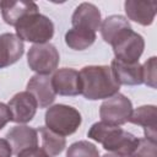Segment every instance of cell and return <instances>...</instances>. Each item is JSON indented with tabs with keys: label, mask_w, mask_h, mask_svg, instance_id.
I'll return each mask as SVG.
<instances>
[{
	"label": "cell",
	"mask_w": 157,
	"mask_h": 157,
	"mask_svg": "<svg viewBox=\"0 0 157 157\" xmlns=\"http://www.w3.org/2000/svg\"><path fill=\"white\" fill-rule=\"evenodd\" d=\"M17 157H49V156L43 148H39L38 146H36V147H31L21 151L17 155Z\"/></svg>",
	"instance_id": "24"
},
{
	"label": "cell",
	"mask_w": 157,
	"mask_h": 157,
	"mask_svg": "<svg viewBox=\"0 0 157 157\" xmlns=\"http://www.w3.org/2000/svg\"><path fill=\"white\" fill-rule=\"evenodd\" d=\"M37 131L40 135L42 148L47 152V155L49 157L58 156L59 153L63 152V150L66 146V140L64 136L55 134L54 131H52L47 126H40Z\"/></svg>",
	"instance_id": "19"
},
{
	"label": "cell",
	"mask_w": 157,
	"mask_h": 157,
	"mask_svg": "<svg viewBox=\"0 0 157 157\" xmlns=\"http://www.w3.org/2000/svg\"><path fill=\"white\" fill-rule=\"evenodd\" d=\"M112 72L119 85L136 86L144 83L142 77V65L136 63H124L120 60H112L110 64Z\"/></svg>",
	"instance_id": "15"
},
{
	"label": "cell",
	"mask_w": 157,
	"mask_h": 157,
	"mask_svg": "<svg viewBox=\"0 0 157 157\" xmlns=\"http://www.w3.org/2000/svg\"><path fill=\"white\" fill-rule=\"evenodd\" d=\"M130 27L131 26H130L129 21L124 16L112 15V16H108L101 23L99 29H101V34H102V38L104 39V42L109 44L117 34H119L125 28H130Z\"/></svg>",
	"instance_id": "20"
},
{
	"label": "cell",
	"mask_w": 157,
	"mask_h": 157,
	"mask_svg": "<svg viewBox=\"0 0 157 157\" xmlns=\"http://www.w3.org/2000/svg\"><path fill=\"white\" fill-rule=\"evenodd\" d=\"M130 157H157V145L156 141L148 139H140L136 150Z\"/></svg>",
	"instance_id": "22"
},
{
	"label": "cell",
	"mask_w": 157,
	"mask_h": 157,
	"mask_svg": "<svg viewBox=\"0 0 157 157\" xmlns=\"http://www.w3.org/2000/svg\"><path fill=\"white\" fill-rule=\"evenodd\" d=\"M25 53L23 42L13 33L0 34V69L17 63Z\"/></svg>",
	"instance_id": "13"
},
{
	"label": "cell",
	"mask_w": 157,
	"mask_h": 157,
	"mask_svg": "<svg viewBox=\"0 0 157 157\" xmlns=\"http://www.w3.org/2000/svg\"><path fill=\"white\" fill-rule=\"evenodd\" d=\"M27 92H29L37 101L39 108H47L55 101V92L52 86V77L49 75H34L27 83Z\"/></svg>",
	"instance_id": "11"
},
{
	"label": "cell",
	"mask_w": 157,
	"mask_h": 157,
	"mask_svg": "<svg viewBox=\"0 0 157 157\" xmlns=\"http://www.w3.org/2000/svg\"><path fill=\"white\" fill-rule=\"evenodd\" d=\"M7 107L11 112V121L25 124L33 119L38 104L36 98L27 91L16 93L9 102Z\"/></svg>",
	"instance_id": "8"
},
{
	"label": "cell",
	"mask_w": 157,
	"mask_h": 157,
	"mask_svg": "<svg viewBox=\"0 0 157 157\" xmlns=\"http://www.w3.org/2000/svg\"><path fill=\"white\" fill-rule=\"evenodd\" d=\"M87 136L99 142L104 150L112 153H118L129 157L136 150L140 141L139 137H136L131 132L125 131L119 125L108 124L105 121L94 123L90 128Z\"/></svg>",
	"instance_id": "2"
},
{
	"label": "cell",
	"mask_w": 157,
	"mask_h": 157,
	"mask_svg": "<svg viewBox=\"0 0 157 157\" xmlns=\"http://www.w3.org/2000/svg\"><path fill=\"white\" fill-rule=\"evenodd\" d=\"M130 123L144 128L145 139L156 141L157 137V108L155 105H141L131 113Z\"/></svg>",
	"instance_id": "17"
},
{
	"label": "cell",
	"mask_w": 157,
	"mask_h": 157,
	"mask_svg": "<svg viewBox=\"0 0 157 157\" xmlns=\"http://www.w3.org/2000/svg\"><path fill=\"white\" fill-rule=\"evenodd\" d=\"M52 86L55 94H60V96L81 94L78 71L71 67H61L56 70L52 77Z\"/></svg>",
	"instance_id": "9"
},
{
	"label": "cell",
	"mask_w": 157,
	"mask_h": 157,
	"mask_svg": "<svg viewBox=\"0 0 157 157\" xmlns=\"http://www.w3.org/2000/svg\"><path fill=\"white\" fill-rule=\"evenodd\" d=\"M142 77L144 83L156 88V56H151L142 65Z\"/></svg>",
	"instance_id": "23"
},
{
	"label": "cell",
	"mask_w": 157,
	"mask_h": 157,
	"mask_svg": "<svg viewBox=\"0 0 157 157\" xmlns=\"http://www.w3.org/2000/svg\"><path fill=\"white\" fill-rule=\"evenodd\" d=\"M48 129L60 136H69L74 134L82 123L80 112L66 104H55L48 108L44 115Z\"/></svg>",
	"instance_id": "4"
},
{
	"label": "cell",
	"mask_w": 157,
	"mask_h": 157,
	"mask_svg": "<svg viewBox=\"0 0 157 157\" xmlns=\"http://www.w3.org/2000/svg\"><path fill=\"white\" fill-rule=\"evenodd\" d=\"M102 157H129V156H123V155H118V153H105Z\"/></svg>",
	"instance_id": "27"
},
{
	"label": "cell",
	"mask_w": 157,
	"mask_h": 157,
	"mask_svg": "<svg viewBox=\"0 0 157 157\" xmlns=\"http://www.w3.org/2000/svg\"><path fill=\"white\" fill-rule=\"evenodd\" d=\"M81 94L90 101L107 99L119 93L120 85L117 82L110 66L88 65L78 72Z\"/></svg>",
	"instance_id": "1"
},
{
	"label": "cell",
	"mask_w": 157,
	"mask_h": 157,
	"mask_svg": "<svg viewBox=\"0 0 157 157\" xmlns=\"http://www.w3.org/2000/svg\"><path fill=\"white\" fill-rule=\"evenodd\" d=\"M113 47V52L117 60L124 63H136L145 49L144 37L132 31V28H125L117 34L109 43Z\"/></svg>",
	"instance_id": "5"
},
{
	"label": "cell",
	"mask_w": 157,
	"mask_h": 157,
	"mask_svg": "<svg viewBox=\"0 0 157 157\" xmlns=\"http://www.w3.org/2000/svg\"><path fill=\"white\" fill-rule=\"evenodd\" d=\"M96 40V32L72 27L65 33V43L74 50H83L91 47Z\"/></svg>",
	"instance_id": "18"
},
{
	"label": "cell",
	"mask_w": 157,
	"mask_h": 157,
	"mask_svg": "<svg viewBox=\"0 0 157 157\" xmlns=\"http://www.w3.org/2000/svg\"><path fill=\"white\" fill-rule=\"evenodd\" d=\"M16 36L23 42H32L36 44L48 43L54 36V23L49 17L34 12L25 16L16 26Z\"/></svg>",
	"instance_id": "3"
},
{
	"label": "cell",
	"mask_w": 157,
	"mask_h": 157,
	"mask_svg": "<svg viewBox=\"0 0 157 157\" xmlns=\"http://www.w3.org/2000/svg\"><path fill=\"white\" fill-rule=\"evenodd\" d=\"M66 157H99V151L92 142L81 140L69 146Z\"/></svg>",
	"instance_id": "21"
},
{
	"label": "cell",
	"mask_w": 157,
	"mask_h": 157,
	"mask_svg": "<svg viewBox=\"0 0 157 157\" xmlns=\"http://www.w3.org/2000/svg\"><path fill=\"white\" fill-rule=\"evenodd\" d=\"M12 148L6 139H0V157H11Z\"/></svg>",
	"instance_id": "26"
},
{
	"label": "cell",
	"mask_w": 157,
	"mask_h": 157,
	"mask_svg": "<svg viewBox=\"0 0 157 157\" xmlns=\"http://www.w3.org/2000/svg\"><path fill=\"white\" fill-rule=\"evenodd\" d=\"M0 10L4 21L16 26L25 16L38 12V5L33 1H0Z\"/></svg>",
	"instance_id": "16"
},
{
	"label": "cell",
	"mask_w": 157,
	"mask_h": 157,
	"mask_svg": "<svg viewBox=\"0 0 157 157\" xmlns=\"http://www.w3.org/2000/svg\"><path fill=\"white\" fill-rule=\"evenodd\" d=\"M59 52L52 43L34 44L27 54V63L31 70L38 75H49L59 65Z\"/></svg>",
	"instance_id": "6"
},
{
	"label": "cell",
	"mask_w": 157,
	"mask_h": 157,
	"mask_svg": "<svg viewBox=\"0 0 157 157\" xmlns=\"http://www.w3.org/2000/svg\"><path fill=\"white\" fill-rule=\"evenodd\" d=\"M71 23L72 27L96 32L99 29L102 23L101 11L91 2H82L75 9L71 17Z\"/></svg>",
	"instance_id": "12"
},
{
	"label": "cell",
	"mask_w": 157,
	"mask_h": 157,
	"mask_svg": "<svg viewBox=\"0 0 157 157\" xmlns=\"http://www.w3.org/2000/svg\"><path fill=\"white\" fill-rule=\"evenodd\" d=\"M124 9H125V13L129 20L141 26H150L152 25L156 12H157V2L156 1L126 0L124 2Z\"/></svg>",
	"instance_id": "14"
},
{
	"label": "cell",
	"mask_w": 157,
	"mask_h": 157,
	"mask_svg": "<svg viewBox=\"0 0 157 157\" xmlns=\"http://www.w3.org/2000/svg\"><path fill=\"white\" fill-rule=\"evenodd\" d=\"M11 121V112L7 104L0 102V130L9 123Z\"/></svg>",
	"instance_id": "25"
},
{
	"label": "cell",
	"mask_w": 157,
	"mask_h": 157,
	"mask_svg": "<svg viewBox=\"0 0 157 157\" xmlns=\"http://www.w3.org/2000/svg\"><path fill=\"white\" fill-rule=\"evenodd\" d=\"M5 137L12 148V155L16 156L26 148L38 146V131L27 125H16L11 128Z\"/></svg>",
	"instance_id": "10"
},
{
	"label": "cell",
	"mask_w": 157,
	"mask_h": 157,
	"mask_svg": "<svg viewBox=\"0 0 157 157\" xmlns=\"http://www.w3.org/2000/svg\"><path fill=\"white\" fill-rule=\"evenodd\" d=\"M131 113L132 103L121 93H117L107 98L99 107V117L102 121L113 125H123L128 123Z\"/></svg>",
	"instance_id": "7"
}]
</instances>
